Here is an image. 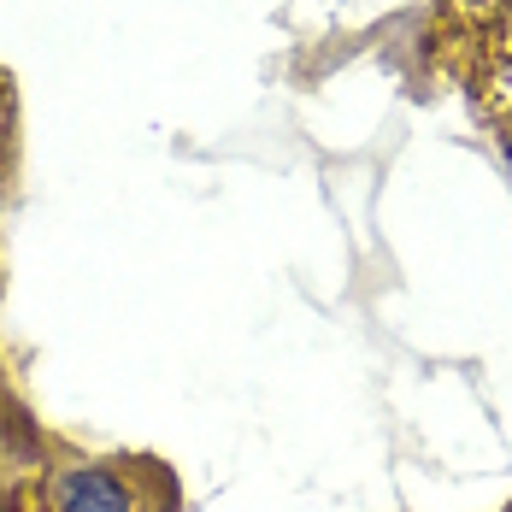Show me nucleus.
Returning a JSON list of instances; mask_svg holds the SVG:
<instances>
[{
    "instance_id": "nucleus-1",
    "label": "nucleus",
    "mask_w": 512,
    "mask_h": 512,
    "mask_svg": "<svg viewBox=\"0 0 512 512\" xmlns=\"http://www.w3.org/2000/svg\"><path fill=\"white\" fill-rule=\"evenodd\" d=\"M436 42L442 59L471 83L512 77V0H442Z\"/></svg>"
},
{
    "instance_id": "nucleus-2",
    "label": "nucleus",
    "mask_w": 512,
    "mask_h": 512,
    "mask_svg": "<svg viewBox=\"0 0 512 512\" xmlns=\"http://www.w3.org/2000/svg\"><path fill=\"white\" fill-rule=\"evenodd\" d=\"M59 512H136V507H130V489L118 483V471L83 465L59 483Z\"/></svg>"
}]
</instances>
